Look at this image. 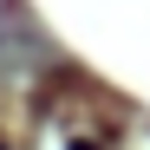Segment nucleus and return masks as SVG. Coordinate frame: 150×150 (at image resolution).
<instances>
[{
  "mask_svg": "<svg viewBox=\"0 0 150 150\" xmlns=\"http://www.w3.org/2000/svg\"><path fill=\"white\" fill-rule=\"evenodd\" d=\"M72 150H98V144H91V137H85V144H72Z\"/></svg>",
  "mask_w": 150,
  "mask_h": 150,
  "instance_id": "nucleus-1",
  "label": "nucleus"
}]
</instances>
